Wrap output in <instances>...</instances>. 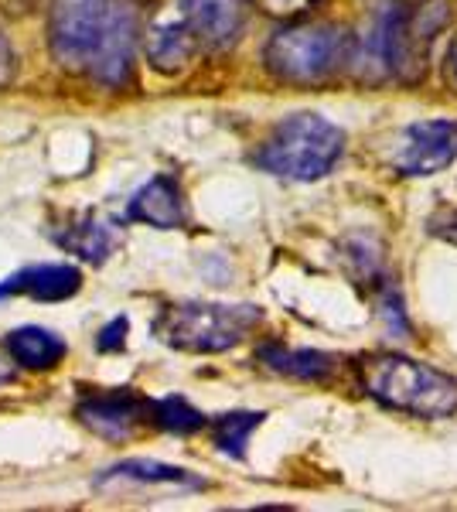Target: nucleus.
Masks as SVG:
<instances>
[{"label":"nucleus","instance_id":"obj_1","mask_svg":"<svg viewBox=\"0 0 457 512\" xmlns=\"http://www.w3.org/2000/svg\"><path fill=\"white\" fill-rule=\"evenodd\" d=\"M140 11L134 0H55L48 45L62 69L120 89L134 72Z\"/></svg>","mask_w":457,"mask_h":512},{"label":"nucleus","instance_id":"obj_2","mask_svg":"<svg viewBox=\"0 0 457 512\" xmlns=\"http://www.w3.org/2000/svg\"><path fill=\"white\" fill-rule=\"evenodd\" d=\"M359 383L372 400L400 414L423 420H447L457 414V379L410 355H365L359 362Z\"/></svg>","mask_w":457,"mask_h":512},{"label":"nucleus","instance_id":"obj_3","mask_svg":"<svg viewBox=\"0 0 457 512\" xmlns=\"http://www.w3.org/2000/svg\"><path fill=\"white\" fill-rule=\"evenodd\" d=\"M345 154V134L321 113H294L270 130L256 151L263 171L287 181H318Z\"/></svg>","mask_w":457,"mask_h":512},{"label":"nucleus","instance_id":"obj_4","mask_svg":"<svg viewBox=\"0 0 457 512\" xmlns=\"http://www.w3.org/2000/svg\"><path fill=\"white\" fill-rule=\"evenodd\" d=\"M263 321V311L256 304H164L154 315L157 342L171 345L178 352L215 355L236 349L243 338Z\"/></svg>","mask_w":457,"mask_h":512},{"label":"nucleus","instance_id":"obj_5","mask_svg":"<svg viewBox=\"0 0 457 512\" xmlns=\"http://www.w3.org/2000/svg\"><path fill=\"white\" fill-rule=\"evenodd\" d=\"M348 55V38L335 24H290L263 48V62L284 82H318L328 79Z\"/></svg>","mask_w":457,"mask_h":512},{"label":"nucleus","instance_id":"obj_6","mask_svg":"<svg viewBox=\"0 0 457 512\" xmlns=\"http://www.w3.org/2000/svg\"><path fill=\"white\" fill-rule=\"evenodd\" d=\"M76 417L82 427L106 441H130L147 420H154V400H144L134 390L86 393L76 403Z\"/></svg>","mask_w":457,"mask_h":512},{"label":"nucleus","instance_id":"obj_7","mask_svg":"<svg viewBox=\"0 0 457 512\" xmlns=\"http://www.w3.org/2000/svg\"><path fill=\"white\" fill-rule=\"evenodd\" d=\"M457 161V123L454 120H423L406 127L396 147V168L400 175L423 178L440 175Z\"/></svg>","mask_w":457,"mask_h":512},{"label":"nucleus","instance_id":"obj_8","mask_svg":"<svg viewBox=\"0 0 457 512\" xmlns=\"http://www.w3.org/2000/svg\"><path fill=\"white\" fill-rule=\"evenodd\" d=\"M82 287V274L72 263H35L0 284V297H31L41 304H58L76 297Z\"/></svg>","mask_w":457,"mask_h":512},{"label":"nucleus","instance_id":"obj_9","mask_svg":"<svg viewBox=\"0 0 457 512\" xmlns=\"http://www.w3.org/2000/svg\"><path fill=\"white\" fill-rule=\"evenodd\" d=\"M181 14L209 48H229L243 35L249 0H181Z\"/></svg>","mask_w":457,"mask_h":512},{"label":"nucleus","instance_id":"obj_10","mask_svg":"<svg viewBox=\"0 0 457 512\" xmlns=\"http://www.w3.org/2000/svg\"><path fill=\"white\" fill-rule=\"evenodd\" d=\"M127 219L144 222L151 229H181L188 222L181 185L171 175H154L127 202Z\"/></svg>","mask_w":457,"mask_h":512},{"label":"nucleus","instance_id":"obj_11","mask_svg":"<svg viewBox=\"0 0 457 512\" xmlns=\"http://www.w3.org/2000/svg\"><path fill=\"white\" fill-rule=\"evenodd\" d=\"M198 45H202V38L195 35L185 14H178L174 21L154 24V31L147 35V59L157 72H178L191 62Z\"/></svg>","mask_w":457,"mask_h":512},{"label":"nucleus","instance_id":"obj_12","mask_svg":"<svg viewBox=\"0 0 457 512\" xmlns=\"http://www.w3.org/2000/svg\"><path fill=\"white\" fill-rule=\"evenodd\" d=\"M4 345L21 369H41V373L55 369L58 362L65 359V352H69V345H65L52 328H41V325L14 328V332H7Z\"/></svg>","mask_w":457,"mask_h":512},{"label":"nucleus","instance_id":"obj_13","mask_svg":"<svg viewBox=\"0 0 457 512\" xmlns=\"http://www.w3.org/2000/svg\"><path fill=\"white\" fill-rule=\"evenodd\" d=\"M110 482L174 485V489H205V478L191 475L188 468L164 465V461H151V458H127V461H116L113 468H106V472L96 478V485H110Z\"/></svg>","mask_w":457,"mask_h":512},{"label":"nucleus","instance_id":"obj_14","mask_svg":"<svg viewBox=\"0 0 457 512\" xmlns=\"http://www.w3.org/2000/svg\"><path fill=\"white\" fill-rule=\"evenodd\" d=\"M260 362L267 369L280 376H290V379H304V383H321L335 373V359L328 352H318V349H287V345H260Z\"/></svg>","mask_w":457,"mask_h":512},{"label":"nucleus","instance_id":"obj_15","mask_svg":"<svg viewBox=\"0 0 457 512\" xmlns=\"http://www.w3.org/2000/svg\"><path fill=\"white\" fill-rule=\"evenodd\" d=\"M55 243L89 263H106V256L116 250V233L96 216H82L65 233H55Z\"/></svg>","mask_w":457,"mask_h":512},{"label":"nucleus","instance_id":"obj_16","mask_svg":"<svg viewBox=\"0 0 457 512\" xmlns=\"http://www.w3.org/2000/svg\"><path fill=\"white\" fill-rule=\"evenodd\" d=\"M263 420H267V414H260V410H232V414H219L215 420H209L215 448L222 454H229V458L243 461L249 434H253Z\"/></svg>","mask_w":457,"mask_h":512},{"label":"nucleus","instance_id":"obj_17","mask_svg":"<svg viewBox=\"0 0 457 512\" xmlns=\"http://www.w3.org/2000/svg\"><path fill=\"white\" fill-rule=\"evenodd\" d=\"M154 424L168 434L185 437V434H195V431H202V427H209V417L191 407L185 396H161V400H154Z\"/></svg>","mask_w":457,"mask_h":512},{"label":"nucleus","instance_id":"obj_18","mask_svg":"<svg viewBox=\"0 0 457 512\" xmlns=\"http://www.w3.org/2000/svg\"><path fill=\"white\" fill-rule=\"evenodd\" d=\"M127 332H130V321L127 318H113L110 325L99 332L96 338V349L99 352H123V345H127Z\"/></svg>","mask_w":457,"mask_h":512},{"label":"nucleus","instance_id":"obj_19","mask_svg":"<svg viewBox=\"0 0 457 512\" xmlns=\"http://www.w3.org/2000/svg\"><path fill=\"white\" fill-rule=\"evenodd\" d=\"M11 79H14V48H11V41L4 38V31H0V89Z\"/></svg>","mask_w":457,"mask_h":512},{"label":"nucleus","instance_id":"obj_20","mask_svg":"<svg viewBox=\"0 0 457 512\" xmlns=\"http://www.w3.org/2000/svg\"><path fill=\"white\" fill-rule=\"evenodd\" d=\"M447 82L457 86V38L451 41V48H447Z\"/></svg>","mask_w":457,"mask_h":512},{"label":"nucleus","instance_id":"obj_21","mask_svg":"<svg viewBox=\"0 0 457 512\" xmlns=\"http://www.w3.org/2000/svg\"><path fill=\"white\" fill-rule=\"evenodd\" d=\"M7 383H14V366L0 359V386H7Z\"/></svg>","mask_w":457,"mask_h":512}]
</instances>
